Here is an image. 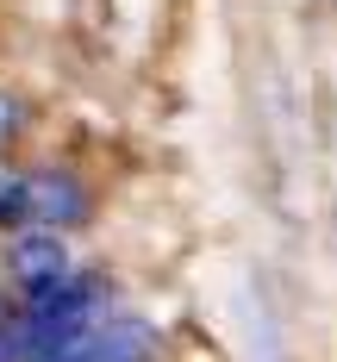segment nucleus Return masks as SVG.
Instances as JSON below:
<instances>
[{"label": "nucleus", "mask_w": 337, "mask_h": 362, "mask_svg": "<svg viewBox=\"0 0 337 362\" xmlns=\"http://www.w3.org/2000/svg\"><path fill=\"white\" fill-rule=\"evenodd\" d=\"M256 362H281V337H275L268 306H256Z\"/></svg>", "instance_id": "obj_6"}, {"label": "nucleus", "mask_w": 337, "mask_h": 362, "mask_svg": "<svg viewBox=\"0 0 337 362\" xmlns=\"http://www.w3.org/2000/svg\"><path fill=\"white\" fill-rule=\"evenodd\" d=\"M69 269H75V262H69L63 231H25V238L13 244V288H19V293L50 288V281H63Z\"/></svg>", "instance_id": "obj_3"}, {"label": "nucleus", "mask_w": 337, "mask_h": 362, "mask_svg": "<svg viewBox=\"0 0 337 362\" xmlns=\"http://www.w3.org/2000/svg\"><path fill=\"white\" fill-rule=\"evenodd\" d=\"M32 181V206L25 218H37L44 231H69L88 218V194H81V181L75 175H25Z\"/></svg>", "instance_id": "obj_4"}, {"label": "nucleus", "mask_w": 337, "mask_h": 362, "mask_svg": "<svg viewBox=\"0 0 337 362\" xmlns=\"http://www.w3.org/2000/svg\"><path fill=\"white\" fill-rule=\"evenodd\" d=\"M25 206H32V181L25 175H13V169H0V218H25Z\"/></svg>", "instance_id": "obj_5"}, {"label": "nucleus", "mask_w": 337, "mask_h": 362, "mask_svg": "<svg viewBox=\"0 0 337 362\" xmlns=\"http://www.w3.org/2000/svg\"><path fill=\"white\" fill-rule=\"evenodd\" d=\"M150 356H156V325L131 319V313H107L94 331L44 350L37 362H150Z\"/></svg>", "instance_id": "obj_2"}, {"label": "nucleus", "mask_w": 337, "mask_h": 362, "mask_svg": "<svg viewBox=\"0 0 337 362\" xmlns=\"http://www.w3.org/2000/svg\"><path fill=\"white\" fill-rule=\"evenodd\" d=\"M107 313L112 306H107L100 275L69 269V275L50 281V288L19 293V313L6 319V337H0V362H37L44 350H57V344H69L81 331H94Z\"/></svg>", "instance_id": "obj_1"}]
</instances>
